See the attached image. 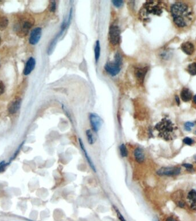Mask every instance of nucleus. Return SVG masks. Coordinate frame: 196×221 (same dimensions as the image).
Wrapping results in <instances>:
<instances>
[{
  "label": "nucleus",
  "mask_w": 196,
  "mask_h": 221,
  "mask_svg": "<svg viewBox=\"0 0 196 221\" xmlns=\"http://www.w3.org/2000/svg\"><path fill=\"white\" fill-rule=\"evenodd\" d=\"M170 12L174 23L178 28H188L193 21L194 14L193 9L185 2H176L172 5Z\"/></svg>",
  "instance_id": "nucleus-1"
},
{
  "label": "nucleus",
  "mask_w": 196,
  "mask_h": 221,
  "mask_svg": "<svg viewBox=\"0 0 196 221\" xmlns=\"http://www.w3.org/2000/svg\"><path fill=\"white\" fill-rule=\"evenodd\" d=\"M164 9V4L161 1H146L139 12V18L143 21H146L152 16H160L163 13Z\"/></svg>",
  "instance_id": "nucleus-2"
},
{
  "label": "nucleus",
  "mask_w": 196,
  "mask_h": 221,
  "mask_svg": "<svg viewBox=\"0 0 196 221\" xmlns=\"http://www.w3.org/2000/svg\"><path fill=\"white\" fill-rule=\"evenodd\" d=\"M154 129L159 137L169 141L176 137V131L178 128L171 120L165 118L155 125Z\"/></svg>",
  "instance_id": "nucleus-3"
},
{
  "label": "nucleus",
  "mask_w": 196,
  "mask_h": 221,
  "mask_svg": "<svg viewBox=\"0 0 196 221\" xmlns=\"http://www.w3.org/2000/svg\"><path fill=\"white\" fill-rule=\"evenodd\" d=\"M33 24L34 20L31 16H23V17L20 18L16 25V32L20 37L26 36Z\"/></svg>",
  "instance_id": "nucleus-4"
},
{
  "label": "nucleus",
  "mask_w": 196,
  "mask_h": 221,
  "mask_svg": "<svg viewBox=\"0 0 196 221\" xmlns=\"http://www.w3.org/2000/svg\"><path fill=\"white\" fill-rule=\"evenodd\" d=\"M122 64V57L117 53L115 56L113 62H107L105 64V70L112 76H116L120 71V65Z\"/></svg>",
  "instance_id": "nucleus-5"
},
{
  "label": "nucleus",
  "mask_w": 196,
  "mask_h": 221,
  "mask_svg": "<svg viewBox=\"0 0 196 221\" xmlns=\"http://www.w3.org/2000/svg\"><path fill=\"white\" fill-rule=\"evenodd\" d=\"M181 168L178 166L162 167L157 172V174L160 176H176L181 173Z\"/></svg>",
  "instance_id": "nucleus-6"
},
{
  "label": "nucleus",
  "mask_w": 196,
  "mask_h": 221,
  "mask_svg": "<svg viewBox=\"0 0 196 221\" xmlns=\"http://www.w3.org/2000/svg\"><path fill=\"white\" fill-rule=\"evenodd\" d=\"M120 29L116 25H112L109 29V39L110 43L113 45L116 46L118 45L120 41Z\"/></svg>",
  "instance_id": "nucleus-7"
},
{
  "label": "nucleus",
  "mask_w": 196,
  "mask_h": 221,
  "mask_svg": "<svg viewBox=\"0 0 196 221\" xmlns=\"http://www.w3.org/2000/svg\"><path fill=\"white\" fill-rule=\"evenodd\" d=\"M90 121L93 130L95 132L98 131L101 128L103 123L102 118L99 115L92 113L90 115Z\"/></svg>",
  "instance_id": "nucleus-8"
},
{
  "label": "nucleus",
  "mask_w": 196,
  "mask_h": 221,
  "mask_svg": "<svg viewBox=\"0 0 196 221\" xmlns=\"http://www.w3.org/2000/svg\"><path fill=\"white\" fill-rule=\"evenodd\" d=\"M41 36V28L40 27L36 28L32 30L29 37V43L35 45L40 41Z\"/></svg>",
  "instance_id": "nucleus-9"
},
{
  "label": "nucleus",
  "mask_w": 196,
  "mask_h": 221,
  "mask_svg": "<svg viewBox=\"0 0 196 221\" xmlns=\"http://www.w3.org/2000/svg\"><path fill=\"white\" fill-rule=\"evenodd\" d=\"M147 71V67H138L135 69V77L139 83H143Z\"/></svg>",
  "instance_id": "nucleus-10"
},
{
  "label": "nucleus",
  "mask_w": 196,
  "mask_h": 221,
  "mask_svg": "<svg viewBox=\"0 0 196 221\" xmlns=\"http://www.w3.org/2000/svg\"><path fill=\"white\" fill-rule=\"evenodd\" d=\"M187 203H189L190 207L193 210H196V191L193 189L190 190L187 195Z\"/></svg>",
  "instance_id": "nucleus-11"
},
{
  "label": "nucleus",
  "mask_w": 196,
  "mask_h": 221,
  "mask_svg": "<svg viewBox=\"0 0 196 221\" xmlns=\"http://www.w3.org/2000/svg\"><path fill=\"white\" fill-rule=\"evenodd\" d=\"M181 49L187 55H191L194 52V46L190 41L184 42L181 45Z\"/></svg>",
  "instance_id": "nucleus-12"
},
{
  "label": "nucleus",
  "mask_w": 196,
  "mask_h": 221,
  "mask_svg": "<svg viewBox=\"0 0 196 221\" xmlns=\"http://www.w3.org/2000/svg\"><path fill=\"white\" fill-rule=\"evenodd\" d=\"M134 156L137 162L141 164L143 162L145 159V156L143 150L141 147H137L134 151Z\"/></svg>",
  "instance_id": "nucleus-13"
},
{
  "label": "nucleus",
  "mask_w": 196,
  "mask_h": 221,
  "mask_svg": "<svg viewBox=\"0 0 196 221\" xmlns=\"http://www.w3.org/2000/svg\"><path fill=\"white\" fill-rule=\"evenodd\" d=\"M21 99H17L12 101L8 107V110L10 114H14L19 110L21 106Z\"/></svg>",
  "instance_id": "nucleus-14"
},
{
  "label": "nucleus",
  "mask_w": 196,
  "mask_h": 221,
  "mask_svg": "<svg viewBox=\"0 0 196 221\" xmlns=\"http://www.w3.org/2000/svg\"><path fill=\"white\" fill-rule=\"evenodd\" d=\"M36 64V62L35 60L33 58H30L29 60H28L27 63L25 65V69L24 70V75L27 76L32 72V70L35 68Z\"/></svg>",
  "instance_id": "nucleus-15"
},
{
  "label": "nucleus",
  "mask_w": 196,
  "mask_h": 221,
  "mask_svg": "<svg viewBox=\"0 0 196 221\" xmlns=\"http://www.w3.org/2000/svg\"><path fill=\"white\" fill-rule=\"evenodd\" d=\"M181 97L183 101L188 102L192 99V92L188 88L183 87L181 92Z\"/></svg>",
  "instance_id": "nucleus-16"
},
{
  "label": "nucleus",
  "mask_w": 196,
  "mask_h": 221,
  "mask_svg": "<svg viewBox=\"0 0 196 221\" xmlns=\"http://www.w3.org/2000/svg\"><path fill=\"white\" fill-rule=\"evenodd\" d=\"M100 54V43L99 41H97L95 44V60L97 63L99 60Z\"/></svg>",
  "instance_id": "nucleus-17"
},
{
  "label": "nucleus",
  "mask_w": 196,
  "mask_h": 221,
  "mask_svg": "<svg viewBox=\"0 0 196 221\" xmlns=\"http://www.w3.org/2000/svg\"><path fill=\"white\" fill-rule=\"evenodd\" d=\"M9 23V21L7 17H1L0 18V30L2 31L4 30L7 27Z\"/></svg>",
  "instance_id": "nucleus-18"
},
{
  "label": "nucleus",
  "mask_w": 196,
  "mask_h": 221,
  "mask_svg": "<svg viewBox=\"0 0 196 221\" xmlns=\"http://www.w3.org/2000/svg\"><path fill=\"white\" fill-rule=\"evenodd\" d=\"M187 72L192 76L196 75V62H193L188 66Z\"/></svg>",
  "instance_id": "nucleus-19"
},
{
  "label": "nucleus",
  "mask_w": 196,
  "mask_h": 221,
  "mask_svg": "<svg viewBox=\"0 0 196 221\" xmlns=\"http://www.w3.org/2000/svg\"><path fill=\"white\" fill-rule=\"evenodd\" d=\"M119 150H120V156L122 157H126L128 156V149L125 146L124 144H122L119 146Z\"/></svg>",
  "instance_id": "nucleus-20"
},
{
  "label": "nucleus",
  "mask_w": 196,
  "mask_h": 221,
  "mask_svg": "<svg viewBox=\"0 0 196 221\" xmlns=\"http://www.w3.org/2000/svg\"><path fill=\"white\" fill-rule=\"evenodd\" d=\"M86 136H87V141L90 145H92L94 142V138L91 131L90 130H88L86 131Z\"/></svg>",
  "instance_id": "nucleus-21"
},
{
  "label": "nucleus",
  "mask_w": 196,
  "mask_h": 221,
  "mask_svg": "<svg viewBox=\"0 0 196 221\" xmlns=\"http://www.w3.org/2000/svg\"><path fill=\"white\" fill-rule=\"evenodd\" d=\"M183 142L187 145H192V144L194 143V141L192 139V138L186 137L183 139Z\"/></svg>",
  "instance_id": "nucleus-22"
},
{
  "label": "nucleus",
  "mask_w": 196,
  "mask_h": 221,
  "mask_svg": "<svg viewBox=\"0 0 196 221\" xmlns=\"http://www.w3.org/2000/svg\"><path fill=\"white\" fill-rule=\"evenodd\" d=\"M184 126H185V130L189 131H190V130H191V128H192V127H193L194 126V123H192V122H187L186 123H185Z\"/></svg>",
  "instance_id": "nucleus-23"
},
{
  "label": "nucleus",
  "mask_w": 196,
  "mask_h": 221,
  "mask_svg": "<svg viewBox=\"0 0 196 221\" xmlns=\"http://www.w3.org/2000/svg\"><path fill=\"white\" fill-rule=\"evenodd\" d=\"M114 208L115 210V211H116V214H117V216L118 217L119 219L120 220V221H126V220L124 218L123 215L121 214V213L119 212L118 209L116 207H115V206H114Z\"/></svg>",
  "instance_id": "nucleus-24"
},
{
  "label": "nucleus",
  "mask_w": 196,
  "mask_h": 221,
  "mask_svg": "<svg viewBox=\"0 0 196 221\" xmlns=\"http://www.w3.org/2000/svg\"><path fill=\"white\" fill-rule=\"evenodd\" d=\"M112 3L113 4L114 6L116 8H120V6H122L123 4V1L121 0H115V1H113Z\"/></svg>",
  "instance_id": "nucleus-25"
},
{
  "label": "nucleus",
  "mask_w": 196,
  "mask_h": 221,
  "mask_svg": "<svg viewBox=\"0 0 196 221\" xmlns=\"http://www.w3.org/2000/svg\"><path fill=\"white\" fill-rule=\"evenodd\" d=\"M56 9V2L55 1H51L50 2V12H54Z\"/></svg>",
  "instance_id": "nucleus-26"
},
{
  "label": "nucleus",
  "mask_w": 196,
  "mask_h": 221,
  "mask_svg": "<svg viewBox=\"0 0 196 221\" xmlns=\"http://www.w3.org/2000/svg\"><path fill=\"white\" fill-rule=\"evenodd\" d=\"M183 166L184 168H185L188 170H192L193 168V166L192 165V164H187V163L183 164Z\"/></svg>",
  "instance_id": "nucleus-27"
},
{
  "label": "nucleus",
  "mask_w": 196,
  "mask_h": 221,
  "mask_svg": "<svg viewBox=\"0 0 196 221\" xmlns=\"http://www.w3.org/2000/svg\"><path fill=\"white\" fill-rule=\"evenodd\" d=\"M5 91V86L3 83L0 81V95L4 93Z\"/></svg>",
  "instance_id": "nucleus-28"
},
{
  "label": "nucleus",
  "mask_w": 196,
  "mask_h": 221,
  "mask_svg": "<svg viewBox=\"0 0 196 221\" xmlns=\"http://www.w3.org/2000/svg\"><path fill=\"white\" fill-rule=\"evenodd\" d=\"M5 162L4 161H2L1 163H0V171L4 169V168L5 167Z\"/></svg>",
  "instance_id": "nucleus-29"
},
{
  "label": "nucleus",
  "mask_w": 196,
  "mask_h": 221,
  "mask_svg": "<svg viewBox=\"0 0 196 221\" xmlns=\"http://www.w3.org/2000/svg\"><path fill=\"white\" fill-rule=\"evenodd\" d=\"M165 221H177L173 216H168Z\"/></svg>",
  "instance_id": "nucleus-30"
},
{
  "label": "nucleus",
  "mask_w": 196,
  "mask_h": 221,
  "mask_svg": "<svg viewBox=\"0 0 196 221\" xmlns=\"http://www.w3.org/2000/svg\"><path fill=\"white\" fill-rule=\"evenodd\" d=\"M176 101H177V104H178V105H179L180 102H179V97H178V96H176Z\"/></svg>",
  "instance_id": "nucleus-31"
},
{
  "label": "nucleus",
  "mask_w": 196,
  "mask_h": 221,
  "mask_svg": "<svg viewBox=\"0 0 196 221\" xmlns=\"http://www.w3.org/2000/svg\"><path fill=\"white\" fill-rule=\"evenodd\" d=\"M193 103H194L195 105H196V95H195L193 97Z\"/></svg>",
  "instance_id": "nucleus-32"
},
{
  "label": "nucleus",
  "mask_w": 196,
  "mask_h": 221,
  "mask_svg": "<svg viewBox=\"0 0 196 221\" xmlns=\"http://www.w3.org/2000/svg\"><path fill=\"white\" fill-rule=\"evenodd\" d=\"M194 159H195L196 160V156H194Z\"/></svg>",
  "instance_id": "nucleus-33"
},
{
  "label": "nucleus",
  "mask_w": 196,
  "mask_h": 221,
  "mask_svg": "<svg viewBox=\"0 0 196 221\" xmlns=\"http://www.w3.org/2000/svg\"><path fill=\"white\" fill-rule=\"evenodd\" d=\"M0 44H1V37H0Z\"/></svg>",
  "instance_id": "nucleus-34"
},
{
  "label": "nucleus",
  "mask_w": 196,
  "mask_h": 221,
  "mask_svg": "<svg viewBox=\"0 0 196 221\" xmlns=\"http://www.w3.org/2000/svg\"><path fill=\"white\" fill-rule=\"evenodd\" d=\"M195 133V134H196V131H195V133Z\"/></svg>",
  "instance_id": "nucleus-35"
}]
</instances>
